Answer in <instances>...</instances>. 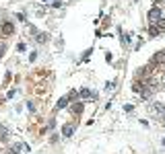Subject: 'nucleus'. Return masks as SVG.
Returning a JSON list of instances; mask_svg holds the SVG:
<instances>
[{
	"label": "nucleus",
	"instance_id": "1",
	"mask_svg": "<svg viewBox=\"0 0 165 154\" xmlns=\"http://www.w3.org/2000/svg\"><path fill=\"white\" fill-rule=\"evenodd\" d=\"M161 19H163V10H161L159 6H153V8L147 12V21H149V25H157Z\"/></svg>",
	"mask_w": 165,
	"mask_h": 154
},
{
	"label": "nucleus",
	"instance_id": "3",
	"mask_svg": "<svg viewBox=\"0 0 165 154\" xmlns=\"http://www.w3.org/2000/svg\"><path fill=\"white\" fill-rule=\"evenodd\" d=\"M0 33L4 35V37H10V35L15 33V25L13 23H2L0 25Z\"/></svg>",
	"mask_w": 165,
	"mask_h": 154
},
{
	"label": "nucleus",
	"instance_id": "15",
	"mask_svg": "<svg viewBox=\"0 0 165 154\" xmlns=\"http://www.w3.org/2000/svg\"><path fill=\"white\" fill-rule=\"evenodd\" d=\"M35 58H37V51H31V54H29V60H31V62H33V60H35Z\"/></svg>",
	"mask_w": 165,
	"mask_h": 154
},
{
	"label": "nucleus",
	"instance_id": "10",
	"mask_svg": "<svg viewBox=\"0 0 165 154\" xmlns=\"http://www.w3.org/2000/svg\"><path fill=\"white\" fill-rule=\"evenodd\" d=\"M157 29H159V33H163V31H165V19H161L159 23H157Z\"/></svg>",
	"mask_w": 165,
	"mask_h": 154
},
{
	"label": "nucleus",
	"instance_id": "9",
	"mask_svg": "<svg viewBox=\"0 0 165 154\" xmlns=\"http://www.w3.org/2000/svg\"><path fill=\"white\" fill-rule=\"evenodd\" d=\"M147 31H149L151 37H157V35H161V33H159V29H157V25H149V29H147Z\"/></svg>",
	"mask_w": 165,
	"mask_h": 154
},
{
	"label": "nucleus",
	"instance_id": "8",
	"mask_svg": "<svg viewBox=\"0 0 165 154\" xmlns=\"http://www.w3.org/2000/svg\"><path fill=\"white\" fill-rule=\"evenodd\" d=\"M83 107H85V105L80 103V101H75V103L70 105V111H72V113H80V111H83Z\"/></svg>",
	"mask_w": 165,
	"mask_h": 154
},
{
	"label": "nucleus",
	"instance_id": "18",
	"mask_svg": "<svg viewBox=\"0 0 165 154\" xmlns=\"http://www.w3.org/2000/svg\"><path fill=\"white\" fill-rule=\"evenodd\" d=\"M161 144H163V146H165V138H163V140H161Z\"/></svg>",
	"mask_w": 165,
	"mask_h": 154
},
{
	"label": "nucleus",
	"instance_id": "5",
	"mask_svg": "<svg viewBox=\"0 0 165 154\" xmlns=\"http://www.w3.org/2000/svg\"><path fill=\"white\" fill-rule=\"evenodd\" d=\"M75 129H76L75 123H66V125H62V136H64V138H70V136L75 134Z\"/></svg>",
	"mask_w": 165,
	"mask_h": 154
},
{
	"label": "nucleus",
	"instance_id": "13",
	"mask_svg": "<svg viewBox=\"0 0 165 154\" xmlns=\"http://www.w3.org/2000/svg\"><path fill=\"white\" fill-rule=\"evenodd\" d=\"M25 50H27L25 43H19V45H17V51H25Z\"/></svg>",
	"mask_w": 165,
	"mask_h": 154
},
{
	"label": "nucleus",
	"instance_id": "7",
	"mask_svg": "<svg viewBox=\"0 0 165 154\" xmlns=\"http://www.w3.org/2000/svg\"><path fill=\"white\" fill-rule=\"evenodd\" d=\"M153 113L163 115V113H165V105H163V103H153Z\"/></svg>",
	"mask_w": 165,
	"mask_h": 154
},
{
	"label": "nucleus",
	"instance_id": "4",
	"mask_svg": "<svg viewBox=\"0 0 165 154\" xmlns=\"http://www.w3.org/2000/svg\"><path fill=\"white\" fill-rule=\"evenodd\" d=\"M70 103H72V101H70V97H68V94H64V97H62V99L58 101V103H56V111H62V109H66V107H68Z\"/></svg>",
	"mask_w": 165,
	"mask_h": 154
},
{
	"label": "nucleus",
	"instance_id": "17",
	"mask_svg": "<svg viewBox=\"0 0 165 154\" xmlns=\"http://www.w3.org/2000/svg\"><path fill=\"white\" fill-rule=\"evenodd\" d=\"M2 54H4V47H0V58H2Z\"/></svg>",
	"mask_w": 165,
	"mask_h": 154
},
{
	"label": "nucleus",
	"instance_id": "16",
	"mask_svg": "<svg viewBox=\"0 0 165 154\" xmlns=\"http://www.w3.org/2000/svg\"><path fill=\"white\" fill-rule=\"evenodd\" d=\"M8 154H21V152H17V150H10V152Z\"/></svg>",
	"mask_w": 165,
	"mask_h": 154
},
{
	"label": "nucleus",
	"instance_id": "6",
	"mask_svg": "<svg viewBox=\"0 0 165 154\" xmlns=\"http://www.w3.org/2000/svg\"><path fill=\"white\" fill-rule=\"evenodd\" d=\"M13 150H17V152H21V154H23V152H29V146H27V144H23V142H17V144L13 146Z\"/></svg>",
	"mask_w": 165,
	"mask_h": 154
},
{
	"label": "nucleus",
	"instance_id": "12",
	"mask_svg": "<svg viewBox=\"0 0 165 154\" xmlns=\"http://www.w3.org/2000/svg\"><path fill=\"white\" fill-rule=\"evenodd\" d=\"M124 111H126V113H130V111H134V107L128 103V105H124Z\"/></svg>",
	"mask_w": 165,
	"mask_h": 154
},
{
	"label": "nucleus",
	"instance_id": "14",
	"mask_svg": "<svg viewBox=\"0 0 165 154\" xmlns=\"http://www.w3.org/2000/svg\"><path fill=\"white\" fill-rule=\"evenodd\" d=\"M13 97H15V89H13V90H8V93H6V99H13Z\"/></svg>",
	"mask_w": 165,
	"mask_h": 154
},
{
	"label": "nucleus",
	"instance_id": "19",
	"mask_svg": "<svg viewBox=\"0 0 165 154\" xmlns=\"http://www.w3.org/2000/svg\"><path fill=\"white\" fill-rule=\"evenodd\" d=\"M45 2H48V0H45Z\"/></svg>",
	"mask_w": 165,
	"mask_h": 154
},
{
	"label": "nucleus",
	"instance_id": "2",
	"mask_svg": "<svg viewBox=\"0 0 165 154\" xmlns=\"http://www.w3.org/2000/svg\"><path fill=\"white\" fill-rule=\"evenodd\" d=\"M79 93V97L83 101H95L97 99V93H93L91 89H80V90H76Z\"/></svg>",
	"mask_w": 165,
	"mask_h": 154
},
{
	"label": "nucleus",
	"instance_id": "11",
	"mask_svg": "<svg viewBox=\"0 0 165 154\" xmlns=\"http://www.w3.org/2000/svg\"><path fill=\"white\" fill-rule=\"evenodd\" d=\"M45 39H48L45 33H37V41H39V43H45Z\"/></svg>",
	"mask_w": 165,
	"mask_h": 154
}]
</instances>
